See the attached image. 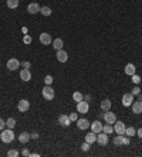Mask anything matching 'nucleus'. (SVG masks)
<instances>
[{"instance_id":"58836bf2","label":"nucleus","mask_w":142,"mask_h":157,"mask_svg":"<svg viewBox=\"0 0 142 157\" xmlns=\"http://www.w3.org/2000/svg\"><path fill=\"white\" fill-rule=\"evenodd\" d=\"M136 135H138L139 139H142V128H139L138 130H136Z\"/></svg>"},{"instance_id":"9b49d317","label":"nucleus","mask_w":142,"mask_h":157,"mask_svg":"<svg viewBox=\"0 0 142 157\" xmlns=\"http://www.w3.org/2000/svg\"><path fill=\"white\" fill-rule=\"evenodd\" d=\"M132 103H134V95L132 94H125V95L122 96V105L124 106H131Z\"/></svg>"},{"instance_id":"a19ab883","label":"nucleus","mask_w":142,"mask_h":157,"mask_svg":"<svg viewBox=\"0 0 142 157\" xmlns=\"http://www.w3.org/2000/svg\"><path fill=\"white\" fill-rule=\"evenodd\" d=\"M22 153H23V156H30V153H29V150H27V149H24Z\"/></svg>"},{"instance_id":"39448f33","label":"nucleus","mask_w":142,"mask_h":157,"mask_svg":"<svg viewBox=\"0 0 142 157\" xmlns=\"http://www.w3.org/2000/svg\"><path fill=\"white\" fill-rule=\"evenodd\" d=\"M125 123L121 121H116L114 123V132H115L116 135H125Z\"/></svg>"},{"instance_id":"b1692460","label":"nucleus","mask_w":142,"mask_h":157,"mask_svg":"<svg viewBox=\"0 0 142 157\" xmlns=\"http://www.w3.org/2000/svg\"><path fill=\"white\" fill-rule=\"evenodd\" d=\"M136 135V130H135V128H127L125 129V136H128V137H132V136Z\"/></svg>"},{"instance_id":"a211bd4d","label":"nucleus","mask_w":142,"mask_h":157,"mask_svg":"<svg viewBox=\"0 0 142 157\" xmlns=\"http://www.w3.org/2000/svg\"><path fill=\"white\" fill-rule=\"evenodd\" d=\"M135 72H136V68H135L134 64H127V65H125V74H127V75L132 77Z\"/></svg>"},{"instance_id":"6e6552de","label":"nucleus","mask_w":142,"mask_h":157,"mask_svg":"<svg viewBox=\"0 0 142 157\" xmlns=\"http://www.w3.org/2000/svg\"><path fill=\"white\" fill-rule=\"evenodd\" d=\"M97 143H100L101 146H105V144L108 143V135H107V133H104V132L97 133Z\"/></svg>"},{"instance_id":"f3484780","label":"nucleus","mask_w":142,"mask_h":157,"mask_svg":"<svg viewBox=\"0 0 142 157\" xmlns=\"http://www.w3.org/2000/svg\"><path fill=\"white\" fill-rule=\"evenodd\" d=\"M90 122L87 121V119H77V126H78V129H81V130H85V129L90 128Z\"/></svg>"},{"instance_id":"1a4fd4ad","label":"nucleus","mask_w":142,"mask_h":157,"mask_svg":"<svg viewBox=\"0 0 142 157\" xmlns=\"http://www.w3.org/2000/svg\"><path fill=\"white\" fill-rule=\"evenodd\" d=\"M20 67V61L17 58H10L7 61V68L10 71H16Z\"/></svg>"},{"instance_id":"2eb2a0df","label":"nucleus","mask_w":142,"mask_h":157,"mask_svg":"<svg viewBox=\"0 0 142 157\" xmlns=\"http://www.w3.org/2000/svg\"><path fill=\"white\" fill-rule=\"evenodd\" d=\"M131 106H132V112H134V113H136V115L142 113V101L141 99L136 101V102H134Z\"/></svg>"},{"instance_id":"5701e85b","label":"nucleus","mask_w":142,"mask_h":157,"mask_svg":"<svg viewBox=\"0 0 142 157\" xmlns=\"http://www.w3.org/2000/svg\"><path fill=\"white\" fill-rule=\"evenodd\" d=\"M114 144L115 146H121V144H124V135H118L114 137Z\"/></svg>"},{"instance_id":"f704fd0d","label":"nucleus","mask_w":142,"mask_h":157,"mask_svg":"<svg viewBox=\"0 0 142 157\" xmlns=\"http://www.w3.org/2000/svg\"><path fill=\"white\" fill-rule=\"evenodd\" d=\"M139 92H141V89H139V86H135L134 89H132V95H139Z\"/></svg>"},{"instance_id":"7c9ffc66","label":"nucleus","mask_w":142,"mask_h":157,"mask_svg":"<svg viewBox=\"0 0 142 157\" xmlns=\"http://www.w3.org/2000/svg\"><path fill=\"white\" fill-rule=\"evenodd\" d=\"M7 156L9 157H17V156H19V151H17V150H9Z\"/></svg>"},{"instance_id":"c9c22d12","label":"nucleus","mask_w":142,"mask_h":157,"mask_svg":"<svg viewBox=\"0 0 142 157\" xmlns=\"http://www.w3.org/2000/svg\"><path fill=\"white\" fill-rule=\"evenodd\" d=\"M4 128H6V122H4L3 119H2V117H0V130H3Z\"/></svg>"},{"instance_id":"4be33fe9","label":"nucleus","mask_w":142,"mask_h":157,"mask_svg":"<svg viewBox=\"0 0 142 157\" xmlns=\"http://www.w3.org/2000/svg\"><path fill=\"white\" fill-rule=\"evenodd\" d=\"M101 109L104 110V112L111 109V101H109V99H104V101H101Z\"/></svg>"},{"instance_id":"a18cd8bd","label":"nucleus","mask_w":142,"mask_h":157,"mask_svg":"<svg viewBox=\"0 0 142 157\" xmlns=\"http://www.w3.org/2000/svg\"><path fill=\"white\" fill-rule=\"evenodd\" d=\"M141 101H142V96H141Z\"/></svg>"},{"instance_id":"f03ea898","label":"nucleus","mask_w":142,"mask_h":157,"mask_svg":"<svg viewBox=\"0 0 142 157\" xmlns=\"http://www.w3.org/2000/svg\"><path fill=\"white\" fill-rule=\"evenodd\" d=\"M41 94H43V98H44L45 101H53V99H54V89L51 88V85H45V86L43 88Z\"/></svg>"},{"instance_id":"7ed1b4c3","label":"nucleus","mask_w":142,"mask_h":157,"mask_svg":"<svg viewBox=\"0 0 142 157\" xmlns=\"http://www.w3.org/2000/svg\"><path fill=\"white\" fill-rule=\"evenodd\" d=\"M88 109H90V105H88V102L87 101H80V102H77V112L78 113H87L88 112Z\"/></svg>"},{"instance_id":"4468645a","label":"nucleus","mask_w":142,"mask_h":157,"mask_svg":"<svg viewBox=\"0 0 142 157\" xmlns=\"http://www.w3.org/2000/svg\"><path fill=\"white\" fill-rule=\"evenodd\" d=\"M20 79L24 81V82H29V81L31 79V72L29 70H26V68L20 71Z\"/></svg>"},{"instance_id":"72a5a7b5","label":"nucleus","mask_w":142,"mask_h":157,"mask_svg":"<svg viewBox=\"0 0 142 157\" xmlns=\"http://www.w3.org/2000/svg\"><path fill=\"white\" fill-rule=\"evenodd\" d=\"M53 81H54V79H53V77H51V75H47V77L44 78V82H45V85H51V84H53Z\"/></svg>"},{"instance_id":"37998d69","label":"nucleus","mask_w":142,"mask_h":157,"mask_svg":"<svg viewBox=\"0 0 142 157\" xmlns=\"http://www.w3.org/2000/svg\"><path fill=\"white\" fill-rule=\"evenodd\" d=\"M82 99H84V101H87V102H88V101H90V99H91V96H90V95H87V96H82Z\"/></svg>"},{"instance_id":"e433bc0d","label":"nucleus","mask_w":142,"mask_h":157,"mask_svg":"<svg viewBox=\"0 0 142 157\" xmlns=\"http://www.w3.org/2000/svg\"><path fill=\"white\" fill-rule=\"evenodd\" d=\"M77 119H78V117H77V113H71V115H70V121H71V122L77 121Z\"/></svg>"},{"instance_id":"6ab92c4d","label":"nucleus","mask_w":142,"mask_h":157,"mask_svg":"<svg viewBox=\"0 0 142 157\" xmlns=\"http://www.w3.org/2000/svg\"><path fill=\"white\" fill-rule=\"evenodd\" d=\"M85 142H88L90 144H94V143L97 142V133H94V132H91V133L85 135Z\"/></svg>"},{"instance_id":"79ce46f5","label":"nucleus","mask_w":142,"mask_h":157,"mask_svg":"<svg viewBox=\"0 0 142 157\" xmlns=\"http://www.w3.org/2000/svg\"><path fill=\"white\" fill-rule=\"evenodd\" d=\"M30 137H31V139H38V135H37V133H31Z\"/></svg>"},{"instance_id":"f8f14e48","label":"nucleus","mask_w":142,"mask_h":157,"mask_svg":"<svg viewBox=\"0 0 142 157\" xmlns=\"http://www.w3.org/2000/svg\"><path fill=\"white\" fill-rule=\"evenodd\" d=\"M102 126H104V124H102L100 121H94L93 123L90 124L91 130H93L94 133H100V132H102Z\"/></svg>"},{"instance_id":"20e7f679","label":"nucleus","mask_w":142,"mask_h":157,"mask_svg":"<svg viewBox=\"0 0 142 157\" xmlns=\"http://www.w3.org/2000/svg\"><path fill=\"white\" fill-rule=\"evenodd\" d=\"M102 117H104L105 123H109V124H114L116 122V116L115 113H112L109 110H105V113H102Z\"/></svg>"},{"instance_id":"dca6fc26","label":"nucleus","mask_w":142,"mask_h":157,"mask_svg":"<svg viewBox=\"0 0 142 157\" xmlns=\"http://www.w3.org/2000/svg\"><path fill=\"white\" fill-rule=\"evenodd\" d=\"M56 57L60 62H67V59H68V54H67V51H64V50H58Z\"/></svg>"},{"instance_id":"423d86ee","label":"nucleus","mask_w":142,"mask_h":157,"mask_svg":"<svg viewBox=\"0 0 142 157\" xmlns=\"http://www.w3.org/2000/svg\"><path fill=\"white\" fill-rule=\"evenodd\" d=\"M38 40H40V43L43 44V45H49V44L53 43V38L49 33H41L40 37H38Z\"/></svg>"},{"instance_id":"c03bdc74","label":"nucleus","mask_w":142,"mask_h":157,"mask_svg":"<svg viewBox=\"0 0 142 157\" xmlns=\"http://www.w3.org/2000/svg\"><path fill=\"white\" fill-rule=\"evenodd\" d=\"M27 31H29V30H27V27H23V33L27 34Z\"/></svg>"},{"instance_id":"412c9836","label":"nucleus","mask_w":142,"mask_h":157,"mask_svg":"<svg viewBox=\"0 0 142 157\" xmlns=\"http://www.w3.org/2000/svg\"><path fill=\"white\" fill-rule=\"evenodd\" d=\"M30 139H31L30 133H27V132H23V133H20V135H19V142L20 143H27Z\"/></svg>"},{"instance_id":"0eeeda50","label":"nucleus","mask_w":142,"mask_h":157,"mask_svg":"<svg viewBox=\"0 0 142 157\" xmlns=\"http://www.w3.org/2000/svg\"><path fill=\"white\" fill-rule=\"evenodd\" d=\"M17 109L20 112H27V110L30 109V102L27 101V99H22L19 103H17Z\"/></svg>"},{"instance_id":"393cba45","label":"nucleus","mask_w":142,"mask_h":157,"mask_svg":"<svg viewBox=\"0 0 142 157\" xmlns=\"http://www.w3.org/2000/svg\"><path fill=\"white\" fill-rule=\"evenodd\" d=\"M102 132L107 133V135H111L112 132H114V126H111L109 123H107L105 126H102Z\"/></svg>"},{"instance_id":"9d476101","label":"nucleus","mask_w":142,"mask_h":157,"mask_svg":"<svg viewBox=\"0 0 142 157\" xmlns=\"http://www.w3.org/2000/svg\"><path fill=\"white\" fill-rule=\"evenodd\" d=\"M71 121H70V116L68 115H60V117H58V124L60 126H63V128H67V126H70Z\"/></svg>"},{"instance_id":"4c0bfd02","label":"nucleus","mask_w":142,"mask_h":157,"mask_svg":"<svg viewBox=\"0 0 142 157\" xmlns=\"http://www.w3.org/2000/svg\"><path fill=\"white\" fill-rule=\"evenodd\" d=\"M30 65H31V64L29 61H24V62H23V67H24L26 70H29V68H30Z\"/></svg>"},{"instance_id":"bb28decb","label":"nucleus","mask_w":142,"mask_h":157,"mask_svg":"<svg viewBox=\"0 0 142 157\" xmlns=\"http://www.w3.org/2000/svg\"><path fill=\"white\" fill-rule=\"evenodd\" d=\"M40 13L43 16H50L51 14V9H50L49 6H43V7L40 9Z\"/></svg>"},{"instance_id":"473e14b6","label":"nucleus","mask_w":142,"mask_h":157,"mask_svg":"<svg viewBox=\"0 0 142 157\" xmlns=\"http://www.w3.org/2000/svg\"><path fill=\"white\" fill-rule=\"evenodd\" d=\"M90 146H91V144H90L88 142H84V143L81 144V149L84 150V151H88V150H90Z\"/></svg>"},{"instance_id":"2f4dec72","label":"nucleus","mask_w":142,"mask_h":157,"mask_svg":"<svg viewBox=\"0 0 142 157\" xmlns=\"http://www.w3.org/2000/svg\"><path fill=\"white\" fill-rule=\"evenodd\" d=\"M132 82H134V84H139V82H141V77L136 75V74H134V75H132Z\"/></svg>"},{"instance_id":"aec40b11","label":"nucleus","mask_w":142,"mask_h":157,"mask_svg":"<svg viewBox=\"0 0 142 157\" xmlns=\"http://www.w3.org/2000/svg\"><path fill=\"white\" fill-rule=\"evenodd\" d=\"M53 47L56 48V51H58V50H63L64 47V43L61 38H56V40H53Z\"/></svg>"},{"instance_id":"ddd939ff","label":"nucleus","mask_w":142,"mask_h":157,"mask_svg":"<svg viewBox=\"0 0 142 157\" xmlns=\"http://www.w3.org/2000/svg\"><path fill=\"white\" fill-rule=\"evenodd\" d=\"M40 9L41 7L37 3H30L27 6V11H29L30 14H37V13H40Z\"/></svg>"},{"instance_id":"cd10ccee","label":"nucleus","mask_w":142,"mask_h":157,"mask_svg":"<svg viewBox=\"0 0 142 157\" xmlns=\"http://www.w3.org/2000/svg\"><path fill=\"white\" fill-rule=\"evenodd\" d=\"M6 126H7L9 129H14V126H16V121H14V117H9L7 121H6Z\"/></svg>"},{"instance_id":"c85d7f7f","label":"nucleus","mask_w":142,"mask_h":157,"mask_svg":"<svg viewBox=\"0 0 142 157\" xmlns=\"http://www.w3.org/2000/svg\"><path fill=\"white\" fill-rule=\"evenodd\" d=\"M73 99H74L75 102H80V101H82V94H81V92H74Z\"/></svg>"},{"instance_id":"a878e982","label":"nucleus","mask_w":142,"mask_h":157,"mask_svg":"<svg viewBox=\"0 0 142 157\" xmlns=\"http://www.w3.org/2000/svg\"><path fill=\"white\" fill-rule=\"evenodd\" d=\"M9 9H17L19 7V0H7Z\"/></svg>"},{"instance_id":"f257e3e1","label":"nucleus","mask_w":142,"mask_h":157,"mask_svg":"<svg viewBox=\"0 0 142 157\" xmlns=\"http://www.w3.org/2000/svg\"><path fill=\"white\" fill-rule=\"evenodd\" d=\"M0 139H2L3 143H11L14 140V132H13V129H3L2 135H0Z\"/></svg>"},{"instance_id":"ea45409f","label":"nucleus","mask_w":142,"mask_h":157,"mask_svg":"<svg viewBox=\"0 0 142 157\" xmlns=\"http://www.w3.org/2000/svg\"><path fill=\"white\" fill-rule=\"evenodd\" d=\"M124 144H129V137L124 136Z\"/></svg>"},{"instance_id":"c756f323","label":"nucleus","mask_w":142,"mask_h":157,"mask_svg":"<svg viewBox=\"0 0 142 157\" xmlns=\"http://www.w3.org/2000/svg\"><path fill=\"white\" fill-rule=\"evenodd\" d=\"M23 43H24V44H27V45H29V44L31 43V37L29 36V34H24V37H23Z\"/></svg>"}]
</instances>
